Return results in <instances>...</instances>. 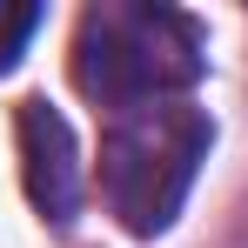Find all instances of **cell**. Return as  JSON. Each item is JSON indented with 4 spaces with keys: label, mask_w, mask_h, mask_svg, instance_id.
<instances>
[{
    "label": "cell",
    "mask_w": 248,
    "mask_h": 248,
    "mask_svg": "<svg viewBox=\"0 0 248 248\" xmlns=\"http://www.w3.org/2000/svg\"><path fill=\"white\" fill-rule=\"evenodd\" d=\"M208 161V121L181 101L134 108L101 141V195L127 235H161Z\"/></svg>",
    "instance_id": "cell-2"
},
{
    "label": "cell",
    "mask_w": 248,
    "mask_h": 248,
    "mask_svg": "<svg viewBox=\"0 0 248 248\" xmlns=\"http://www.w3.org/2000/svg\"><path fill=\"white\" fill-rule=\"evenodd\" d=\"M20 174H27L34 208H41L54 228H67L74 208H81V161H74L67 121L47 101H20Z\"/></svg>",
    "instance_id": "cell-3"
},
{
    "label": "cell",
    "mask_w": 248,
    "mask_h": 248,
    "mask_svg": "<svg viewBox=\"0 0 248 248\" xmlns=\"http://www.w3.org/2000/svg\"><path fill=\"white\" fill-rule=\"evenodd\" d=\"M34 27H41V7L34 0H0V74L20 61V47L34 41Z\"/></svg>",
    "instance_id": "cell-4"
},
{
    "label": "cell",
    "mask_w": 248,
    "mask_h": 248,
    "mask_svg": "<svg viewBox=\"0 0 248 248\" xmlns=\"http://www.w3.org/2000/svg\"><path fill=\"white\" fill-rule=\"evenodd\" d=\"M202 74V34L161 0H101L74 34V81L101 108H161Z\"/></svg>",
    "instance_id": "cell-1"
}]
</instances>
